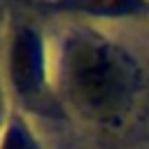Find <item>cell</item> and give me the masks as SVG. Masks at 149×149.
I'll use <instances>...</instances> for the list:
<instances>
[{
    "label": "cell",
    "instance_id": "2",
    "mask_svg": "<svg viewBox=\"0 0 149 149\" xmlns=\"http://www.w3.org/2000/svg\"><path fill=\"white\" fill-rule=\"evenodd\" d=\"M128 0H88L86 9H102V12H112L116 7H123Z\"/></svg>",
    "mask_w": 149,
    "mask_h": 149
},
{
    "label": "cell",
    "instance_id": "1",
    "mask_svg": "<svg viewBox=\"0 0 149 149\" xmlns=\"http://www.w3.org/2000/svg\"><path fill=\"white\" fill-rule=\"evenodd\" d=\"M65 84L72 102L88 114H109L126 93V70L102 44L77 42L68 56Z\"/></svg>",
    "mask_w": 149,
    "mask_h": 149
}]
</instances>
